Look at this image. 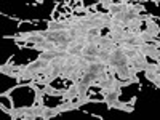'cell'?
Instances as JSON below:
<instances>
[{
	"instance_id": "obj_1",
	"label": "cell",
	"mask_w": 160,
	"mask_h": 120,
	"mask_svg": "<svg viewBox=\"0 0 160 120\" xmlns=\"http://www.w3.org/2000/svg\"><path fill=\"white\" fill-rule=\"evenodd\" d=\"M3 38H10L16 43H28L29 47L31 45H35V43H40L43 42L45 37L42 35V31H28V32H18L15 35H3Z\"/></svg>"
},
{
	"instance_id": "obj_2",
	"label": "cell",
	"mask_w": 160,
	"mask_h": 120,
	"mask_svg": "<svg viewBox=\"0 0 160 120\" xmlns=\"http://www.w3.org/2000/svg\"><path fill=\"white\" fill-rule=\"evenodd\" d=\"M142 72H144V77L158 90L160 88V62H149V66Z\"/></svg>"
},
{
	"instance_id": "obj_3",
	"label": "cell",
	"mask_w": 160,
	"mask_h": 120,
	"mask_svg": "<svg viewBox=\"0 0 160 120\" xmlns=\"http://www.w3.org/2000/svg\"><path fill=\"white\" fill-rule=\"evenodd\" d=\"M122 96V90H115V91H111V93H106V95H102V102L108 106V109L111 111L114 108V102Z\"/></svg>"
},
{
	"instance_id": "obj_4",
	"label": "cell",
	"mask_w": 160,
	"mask_h": 120,
	"mask_svg": "<svg viewBox=\"0 0 160 120\" xmlns=\"http://www.w3.org/2000/svg\"><path fill=\"white\" fill-rule=\"evenodd\" d=\"M144 31H148L154 38H158V34H160V28H158V24L155 19H149V21H146L144 22Z\"/></svg>"
},
{
	"instance_id": "obj_5",
	"label": "cell",
	"mask_w": 160,
	"mask_h": 120,
	"mask_svg": "<svg viewBox=\"0 0 160 120\" xmlns=\"http://www.w3.org/2000/svg\"><path fill=\"white\" fill-rule=\"evenodd\" d=\"M112 109H118V111H123V112H128V114H131L133 111H135V108L133 106H130L128 102H125V101H120V99H117L115 102H114V108Z\"/></svg>"
},
{
	"instance_id": "obj_6",
	"label": "cell",
	"mask_w": 160,
	"mask_h": 120,
	"mask_svg": "<svg viewBox=\"0 0 160 120\" xmlns=\"http://www.w3.org/2000/svg\"><path fill=\"white\" fill-rule=\"evenodd\" d=\"M13 68H15V64H13V56H10V58H8V61H7L5 64L0 66V74L8 75V74L13 71Z\"/></svg>"
},
{
	"instance_id": "obj_7",
	"label": "cell",
	"mask_w": 160,
	"mask_h": 120,
	"mask_svg": "<svg viewBox=\"0 0 160 120\" xmlns=\"http://www.w3.org/2000/svg\"><path fill=\"white\" fill-rule=\"evenodd\" d=\"M98 3H99V5H101V7L106 10V13H108V11H109V8L112 7V3H114V2H112V0H101V2H98Z\"/></svg>"
},
{
	"instance_id": "obj_8",
	"label": "cell",
	"mask_w": 160,
	"mask_h": 120,
	"mask_svg": "<svg viewBox=\"0 0 160 120\" xmlns=\"http://www.w3.org/2000/svg\"><path fill=\"white\" fill-rule=\"evenodd\" d=\"M136 99H138L136 96H133V98H131V99L128 101V104H130V106H135V102H136Z\"/></svg>"
}]
</instances>
